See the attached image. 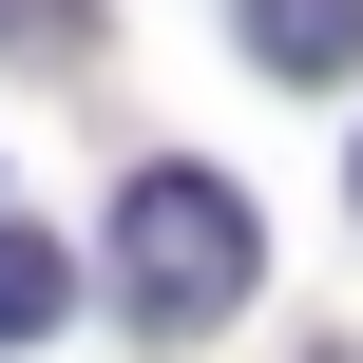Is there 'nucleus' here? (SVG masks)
<instances>
[{"label": "nucleus", "instance_id": "nucleus-3", "mask_svg": "<svg viewBox=\"0 0 363 363\" xmlns=\"http://www.w3.org/2000/svg\"><path fill=\"white\" fill-rule=\"evenodd\" d=\"M57 306H77V268H57V230H19V211H0V345H38Z\"/></svg>", "mask_w": 363, "mask_h": 363}, {"label": "nucleus", "instance_id": "nucleus-2", "mask_svg": "<svg viewBox=\"0 0 363 363\" xmlns=\"http://www.w3.org/2000/svg\"><path fill=\"white\" fill-rule=\"evenodd\" d=\"M249 77H287V96L363 77V0H249Z\"/></svg>", "mask_w": 363, "mask_h": 363}, {"label": "nucleus", "instance_id": "nucleus-1", "mask_svg": "<svg viewBox=\"0 0 363 363\" xmlns=\"http://www.w3.org/2000/svg\"><path fill=\"white\" fill-rule=\"evenodd\" d=\"M115 306L153 325V345H191V325H230L249 306V268H268V230H249V191L211 172V153H153L134 191H115Z\"/></svg>", "mask_w": 363, "mask_h": 363}]
</instances>
